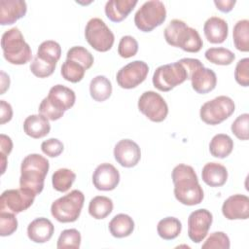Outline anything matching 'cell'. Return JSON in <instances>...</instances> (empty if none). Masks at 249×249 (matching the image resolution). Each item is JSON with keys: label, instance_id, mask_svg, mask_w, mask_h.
Wrapping results in <instances>:
<instances>
[{"label": "cell", "instance_id": "cell-25", "mask_svg": "<svg viewBox=\"0 0 249 249\" xmlns=\"http://www.w3.org/2000/svg\"><path fill=\"white\" fill-rule=\"evenodd\" d=\"M108 227L114 237L124 238L132 233L134 230V221L127 214L120 213L112 218Z\"/></svg>", "mask_w": 249, "mask_h": 249}, {"label": "cell", "instance_id": "cell-26", "mask_svg": "<svg viewBox=\"0 0 249 249\" xmlns=\"http://www.w3.org/2000/svg\"><path fill=\"white\" fill-rule=\"evenodd\" d=\"M89 93L93 100L103 102L112 94V84L108 78L103 75L95 76L89 84Z\"/></svg>", "mask_w": 249, "mask_h": 249}, {"label": "cell", "instance_id": "cell-46", "mask_svg": "<svg viewBox=\"0 0 249 249\" xmlns=\"http://www.w3.org/2000/svg\"><path fill=\"white\" fill-rule=\"evenodd\" d=\"M13 150V142L12 139L5 134H0V156L6 157L10 155Z\"/></svg>", "mask_w": 249, "mask_h": 249}, {"label": "cell", "instance_id": "cell-31", "mask_svg": "<svg viewBox=\"0 0 249 249\" xmlns=\"http://www.w3.org/2000/svg\"><path fill=\"white\" fill-rule=\"evenodd\" d=\"M232 40L234 47L240 52L249 51V20H238L232 30Z\"/></svg>", "mask_w": 249, "mask_h": 249}, {"label": "cell", "instance_id": "cell-32", "mask_svg": "<svg viewBox=\"0 0 249 249\" xmlns=\"http://www.w3.org/2000/svg\"><path fill=\"white\" fill-rule=\"evenodd\" d=\"M75 179L76 174L74 171L68 168H59L52 176L53 187L57 192L65 193L71 188Z\"/></svg>", "mask_w": 249, "mask_h": 249}, {"label": "cell", "instance_id": "cell-41", "mask_svg": "<svg viewBox=\"0 0 249 249\" xmlns=\"http://www.w3.org/2000/svg\"><path fill=\"white\" fill-rule=\"evenodd\" d=\"M55 66L56 65L44 62L35 56L30 64V70L32 74L38 78H47L54 72Z\"/></svg>", "mask_w": 249, "mask_h": 249}, {"label": "cell", "instance_id": "cell-24", "mask_svg": "<svg viewBox=\"0 0 249 249\" xmlns=\"http://www.w3.org/2000/svg\"><path fill=\"white\" fill-rule=\"evenodd\" d=\"M201 178L210 187H221L228 180V170L219 162H208L202 168Z\"/></svg>", "mask_w": 249, "mask_h": 249}, {"label": "cell", "instance_id": "cell-30", "mask_svg": "<svg viewBox=\"0 0 249 249\" xmlns=\"http://www.w3.org/2000/svg\"><path fill=\"white\" fill-rule=\"evenodd\" d=\"M182 230V224L179 219L175 217H165L161 219L157 226L158 234L165 240H172L176 238Z\"/></svg>", "mask_w": 249, "mask_h": 249}, {"label": "cell", "instance_id": "cell-27", "mask_svg": "<svg viewBox=\"0 0 249 249\" xmlns=\"http://www.w3.org/2000/svg\"><path fill=\"white\" fill-rule=\"evenodd\" d=\"M233 149V141L228 135L224 133L216 134L212 137L209 143L210 154L218 159H225L231 155Z\"/></svg>", "mask_w": 249, "mask_h": 249}, {"label": "cell", "instance_id": "cell-4", "mask_svg": "<svg viewBox=\"0 0 249 249\" xmlns=\"http://www.w3.org/2000/svg\"><path fill=\"white\" fill-rule=\"evenodd\" d=\"M164 39L168 45L180 48L188 53H197L203 46L197 30L177 18L172 19L165 27Z\"/></svg>", "mask_w": 249, "mask_h": 249}, {"label": "cell", "instance_id": "cell-17", "mask_svg": "<svg viewBox=\"0 0 249 249\" xmlns=\"http://www.w3.org/2000/svg\"><path fill=\"white\" fill-rule=\"evenodd\" d=\"M27 12V5L22 0L0 1V24L10 25L23 18Z\"/></svg>", "mask_w": 249, "mask_h": 249}, {"label": "cell", "instance_id": "cell-3", "mask_svg": "<svg viewBox=\"0 0 249 249\" xmlns=\"http://www.w3.org/2000/svg\"><path fill=\"white\" fill-rule=\"evenodd\" d=\"M49 168L50 163L45 157L39 154L26 156L20 165V188L31 191L36 196L39 195L44 189V182Z\"/></svg>", "mask_w": 249, "mask_h": 249}, {"label": "cell", "instance_id": "cell-42", "mask_svg": "<svg viewBox=\"0 0 249 249\" xmlns=\"http://www.w3.org/2000/svg\"><path fill=\"white\" fill-rule=\"evenodd\" d=\"M234 79L236 83L242 87L249 86V58L240 59L234 69Z\"/></svg>", "mask_w": 249, "mask_h": 249}, {"label": "cell", "instance_id": "cell-9", "mask_svg": "<svg viewBox=\"0 0 249 249\" xmlns=\"http://www.w3.org/2000/svg\"><path fill=\"white\" fill-rule=\"evenodd\" d=\"M87 42L97 52L109 51L115 41V36L106 23L99 18H90L85 28Z\"/></svg>", "mask_w": 249, "mask_h": 249}, {"label": "cell", "instance_id": "cell-12", "mask_svg": "<svg viewBox=\"0 0 249 249\" xmlns=\"http://www.w3.org/2000/svg\"><path fill=\"white\" fill-rule=\"evenodd\" d=\"M149 73V66L142 60H134L122 67L116 76L118 85L126 89H134L145 81Z\"/></svg>", "mask_w": 249, "mask_h": 249}, {"label": "cell", "instance_id": "cell-14", "mask_svg": "<svg viewBox=\"0 0 249 249\" xmlns=\"http://www.w3.org/2000/svg\"><path fill=\"white\" fill-rule=\"evenodd\" d=\"M114 158L122 166L133 167L141 159L140 147L131 139H122L115 145Z\"/></svg>", "mask_w": 249, "mask_h": 249}, {"label": "cell", "instance_id": "cell-21", "mask_svg": "<svg viewBox=\"0 0 249 249\" xmlns=\"http://www.w3.org/2000/svg\"><path fill=\"white\" fill-rule=\"evenodd\" d=\"M203 32L208 42L221 44L228 38L229 26L225 19L219 17H211L204 22Z\"/></svg>", "mask_w": 249, "mask_h": 249}, {"label": "cell", "instance_id": "cell-47", "mask_svg": "<svg viewBox=\"0 0 249 249\" xmlns=\"http://www.w3.org/2000/svg\"><path fill=\"white\" fill-rule=\"evenodd\" d=\"M235 3H236L235 0H215L214 1L216 8L223 13L231 12L233 9Z\"/></svg>", "mask_w": 249, "mask_h": 249}, {"label": "cell", "instance_id": "cell-36", "mask_svg": "<svg viewBox=\"0 0 249 249\" xmlns=\"http://www.w3.org/2000/svg\"><path fill=\"white\" fill-rule=\"evenodd\" d=\"M81 233L76 229H67L61 231L58 236L56 247L58 249L73 248L78 249L81 245Z\"/></svg>", "mask_w": 249, "mask_h": 249}, {"label": "cell", "instance_id": "cell-18", "mask_svg": "<svg viewBox=\"0 0 249 249\" xmlns=\"http://www.w3.org/2000/svg\"><path fill=\"white\" fill-rule=\"evenodd\" d=\"M47 98L55 109L65 112L74 106L76 94L70 88L63 85H55L50 89Z\"/></svg>", "mask_w": 249, "mask_h": 249}, {"label": "cell", "instance_id": "cell-10", "mask_svg": "<svg viewBox=\"0 0 249 249\" xmlns=\"http://www.w3.org/2000/svg\"><path fill=\"white\" fill-rule=\"evenodd\" d=\"M138 109L150 121L160 123L168 114V106L163 97L154 90L144 91L138 99Z\"/></svg>", "mask_w": 249, "mask_h": 249}, {"label": "cell", "instance_id": "cell-37", "mask_svg": "<svg viewBox=\"0 0 249 249\" xmlns=\"http://www.w3.org/2000/svg\"><path fill=\"white\" fill-rule=\"evenodd\" d=\"M138 52V42L130 35L123 36L119 42L118 53L123 58H129L134 56Z\"/></svg>", "mask_w": 249, "mask_h": 249}, {"label": "cell", "instance_id": "cell-8", "mask_svg": "<svg viewBox=\"0 0 249 249\" xmlns=\"http://www.w3.org/2000/svg\"><path fill=\"white\" fill-rule=\"evenodd\" d=\"M235 109L233 100L226 95H219L202 104L199 116L202 122L210 125H216L230 118Z\"/></svg>", "mask_w": 249, "mask_h": 249}, {"label": "cell", "instance_id": "cell-40", "mask_svg": "<svg viewBox=\"0 0 249 249\" xmlns=\"http://www.w3.org/2000/svg\"><path fill=\"white\" fill-rule=\"evenodd\" d=\"M248 124L249 114L239 115L231 124V129L232 133L240 140H248Z\"/></svg>", "mask_w": 249, "mask_h": 249}, {"label": "cell", "instance_id": "cell-48", "mask_svg": "<svg viewBox=\"0 0 249 249\" xmlns=\"http://www.w3.org/2000/svg\"><path fill=\"white\" fill-rule=\"evenodd\" d=\"M9 87H10V78L4 71H1V93L0 94H4L5 91L9 89Z\"/></svg>", "mask_w": 249, "mask_h": 249}, {"label": "cell", "instance_id": "cell-5", "mask_svg": "<svg viewBox=\"0 0 249 249\" xmlns=\"http://www.w3.org/2000/svg\"><path fill=\"white\" fill-rule=\"evenodd\" d=\"M1 47L4 58L11 64L22 65L31 60V49L18 27H13L3 33Z\"/></svg>", "mask_w": 249, "mask_h": 249}, {"label": "cell", "instance_id": "cell-20", "mask_svg": "<svg viewBox=\"0 0 249 249\" xmlns=\"http://www.w3.org/2000/svg\"><path fill=\"white\" fill-rule=\"evenodd\" d=\"M53 232V224L44 217L36 218L27 227V236L35 243H45L49 241Z\"/></svg>", "mask_w": 249, "mask_h": 249}, {"label": "cell", "instance_id": "cell-34", "mask_svg": "<svg viewBox=\"0 0 249 249\" xmlns=\"http://www.w3.org/2000/svg\"><path fill=\"white\" fill-rule=\"evenodd\" d=\"M85 72H86V69L84 68L83 65H81L80 63L74 60L67 59V58L63 62L61 66V71H60L61 76L66 81L71 83H78L82 81L85 76Z\"/></svg>", "mask_w": 249, "mask_h": 249}, {"label": "cell", "instance_id": "cell-38", "mask_svg": "<svg viewBox=\"0 0 249 249\" xmlns=\"http://www.w3.org/2000/svg\"><path fill=\"white\" fill-rule=\"evenodd\" d=\"M231 246L229 236L223 231L212 232L205 242L202 244V249H229Z\"/></svg>", "mask_w": 249, "mask_h": 249}, {"label": "cell", "instance_id": "cell-35", "mask_svg": "<svg viewBox=\"0 0 249 249\" xmlns=\"http://www.w3.org/2000/svg\"><path fill=\"white\" fill-rule=\"evenodd\" d=\"M66 58L80 63L86 70L89 69L94 61L92 54L82 46H74L70 48L66 53Z\"/></svg>", "mask_w": 249, "mask_h": 249}, {"label": "cell", "instance_id": "cell-33", "mask_svg": "<svg viewBox=\"0 0 249 249\" xmlns=\"http://www.w3.org/2000/svg\"><path fill=\"white\" fill-rule=\"evenodd\" d=\"M204 55L208 61L217 65H230L235 58V54L231 50L223 47L210 48L206 50Z\"/></svg>", "mask_w": 249, "mask_h": 249}, {"label": "cell", "instance_id": "cell-13", "mask_svg": "<svg viewBox=\"0 0 249 249\" xmlns=\"http://www.w3.org/2000/svg\"><path fill=\"white\" fill-rule=\"evenodd\" d=\"M213 216L207 209L201 208L193 211L188 218V235L195 242H201L207 235L211 227Z\"/></svg>", "mask_w": 249, "mask_h": 249}, {"label": "cell", "instance_id": "cell-16", "mask_svg": "<svg viewBox=\"0 0 249 249\" xmlns=\"http://www.w3.org/2000/svg\"><path fill=\"white\" fill-rule=\"evenodd\" d=\"M222 213L228 220H246L249 217V197L245 195H232L222 205Z\"/></svg>", "mask_w": 249, "mask_h": 249}, {"label": "cell", "instance_id": "cell-15", "mask_svg": "<svg viewBox=\"0 0 249 249\" xmlns=\"http://www.w3.org/2000/svg\"><path fill=\"white\" fill-rule=\"evenodd\" d=\"M119 170L111 163H101L93 171L92 184L99 191H112L119 185Z\"/></svg>", "mask_w": 249, "mask_h": 249}, {"label": "cell", "instance_id": "cell-28", "mask_svg": "<svg viewBox=\"0 0 249 249\" xmlns=\"http://www.w3.org/2000/svg\"><path fill=\"white\" fill-rule=\"evenodd\" d=\"M61 56V47L53 40H47L39 45L36 57L40 60L56 65Z\"/></svg>", "mask_w": 249, "mask_h": 249}, {"label": "cell", "instance_id": "cell-19", "mask_svg": "<svg viewBox=\"0 0 249 249\" xmlns=\"http://www.w3.org/2000/svg\"><path fill=\"white\" fill-rule=\"evenodd\" d=\"M190 80L194 90L200 94L210 92L217 85L216 73L210 68H205L204 65L196 68L193 72Z\"/></svg>", "mask_w": 249, "mask_h": 249}, {"label": "cell", "instance_id": "cell-45", "mask_svg": "<svg viewBox=\"0 0 249 249\" xmlns=\"http://www.w3.org/2000/svg\"><path fill=\"white\" fill-rule=\"evenodd\" d=\"M13 118V109L10 103L5 100H0V124H4L10 122Z\"/></svg>", "mask_w": 249, "mask_h": 249}, {"label": "cell", "instance_id": "cell-43", "mask_svg": "<svg viewBox=\"0 0 249 249\" xmlns=\"http://www.w3.org/2000/svg\"><path fill=\"white\" fill-rule=\"evenodd\" d=\"M63 149H64L63 143L57 138L47 139L43 141L41 144L42 152L50 158L58 157L63 152Z\"/></svg>", "mask_w": 249, "mask_h": 249}, {"label": "cell", "instance_id": "cell-39", "mask_svg": "<svg viewBox=\"0 0 249 249\" xmlns=\"http://www.w3.org/2000/svg\"><path fill=\"white\" fill-rule=\"evenodd\" d=\"M18 229V220L15 213L0 211V235L8 236L13 234Z\"/></svg>", "mask_w": 249, "mask_h": 249}, {"label": "cell", "instance_id": "cell-29", "mask_svg": "<svg viewBox=\"0 0 249 249\" xmlns=\"http://www.w3.org/2000/svg\"><path fill=\"white\" fill-rule=\"evenodd\" d=\"M113 201L104 196H96L89 203V213L96 220L106 218L113 211Z\"/></svg>", "mask_w": 249, "mask_h": 249}, {"label": "cell", "instance_id": "cell-23", "mask_svg": "<svg viewBox=\"0 0 249 249\" xmlns=\"http://www.w3.org/2000/svg\"><path fill=\"white\" fill-rule=\"evenodd\" d=\"M23 130L31 138L39 139L50 133L51 124L49 120L41 114L30 115L23 122Z\"/></svg>", "mask_w": 249, "mask_h": 249}, {"label": "cell", "instance_id": "cell-2", "mask_svg": "<svg viewBox=\"0 0 249 249\" xmlns=\"http://www.w3.org/2000/svg\"><path fill=\"white\" fill-rule=\"evenodd\" d=\"M174 196L184 205L199 204L204 197L203 190L198 183L197 175L191 165L180 163L172 170Z\"/></svg>", "mask_w": 249, "mask_h": 249}, {"label": "cell", "instance_id": "cell-11", "mask_svg": "<svg viewBox=\"0 0 249 249\" xmlns=\"http://www.w3.org/2000/svg\"><path fill=\"white\" fill-rule=\"evenodd\" d=\"M36 195L26 189H10L2 193L0 197V211L20 213L28 209L34 202Z\"/></svg>", "mask_w": 249, "mask_h": 249}, {"label": "cell", "instance_id": "cell-7", "mask_svg": "<svg viewBox=\"0 0 249 249\" xmlns=\"http://www.w3.org/2000/svg\"><path fill=\"white\" fill-rule=\"evenodd\" d=\"M166 18L164 4L159 0H151L142 4L134 16L136 27L143 32H150L160 26Z\"/></svg>", "mask_w": 249, "mask_h": 249}, {"label": "cell", "instance_id": "cell-22", "mask_svg": "<svg viewBox=\"0 0 249 249\" xmlns=\"http://www.w3.org/2000/svg\"><path fill=\"white\" fill-rule=\"evenodd\" d=\"M137 0H109L105 4V15L113 22H121L136 6Z\"/></svg>", "mask_w": 249, "mask_h": 249}, {"label": "cell", "instance_id": "cell-44", "mask_svg": "<svg viewBox=\"0 0 249 249\" xmlns=\"http://www.w3.org/2000/svg\"><path fill=\"white\" fill-rule=\"evenodd\" d=\"M39 114L45 116L48 120H51V121H56V120H59L63 115H64V112L62 111H59L57 109H55L51 103L50 101L48 100L47 97H45L40 105H39Z\"/></svg>", "mask_w": 249, "mask_h": 249}, {"label": "cell", "instance_id": "cell-1", "mask_svg": "<svg viewBox=\"0 0 249 249\" xmlns=\"http://www.w3.org/2000/svg\"><path fill=\"white\" fill-rule=\"evenodd\" d=\"M202 65L199 59L189 57L160 65L154 72L153 85L160 91H169L186 80L191 79L193 72Z\"/></svg>", "mask_w": 249, "mask_h": 249}, {"label": "cell", "instance_id": "cell-6", "mask_svg": "<svg viewBox=\"0 0 249 249\" xmlns=\"http://www.w3.org/2000/svg\"><path fill=\"white\" fill-rule=\"evenodd\" d=\"M84 201V194L80 190H73L52 203V216L60 223L75 222L80 217Z\"/></svg>", "mask_w": 249, "mask_h": 249}]
</instances>
